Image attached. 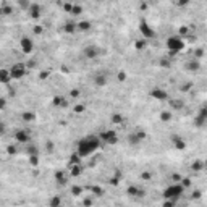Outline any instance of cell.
I'll use <instances>...</instances> for the list:
<instances>
[{
  "instance_id": "cell-1",
  "label": "cell",
  "mask_w": 207,
  "mask_h": 207,
  "mask_svg": "<svg viewBox=\"0 0 207 207\" xmlns=\"http://www.w3.org/2000/svg\"><path fill=\"white\" fill-rule=\"evenodd\" d=\"M100 139H99V136H96V134H89V136H86V138H83V139H79L78 141V144H76V154L83 159V157H88V155H91V154H94L96 150L100 147Z\"/></svg>"
},
{
  "instance_id": "cell-2",
  "label": "cell",
  "mask_w": 207,
  "mask_h": 207,
  "mask_svg": "<svg viewBox=\"0 0 207 207\" xmlns=\"http://www.w3.org/2000/svg\"><path fill=\"white\" fill-rule=\"evenodd\" d=\"M183 193H184V188H183L180 183H173V184H170V186H167V188H165L164 197H165L167 201H173V202H176V201L183 196Z\"/></svg>"
},
{
  "instance_id": "cell-3",
  "label": "cell",
  "mask_w": 207,
  "mask_h": 207,
  "mask_svg": "<svg viewBox=\"0 0 207 207\" xmlns=\"http://www.w3.org/2000/svg\"><path fill=\"white\" fill-rule=\"evenodd\" d=\"M167 49L170 53H180L183 49H184V41L181 39L180 36H170L165 42Z\"/></svg>"
},
{
  "instance_id": "cell-4",
  "label": "cell",
  "mask_w": 207,
  "mask_h": 207,
  "mask_svg": "<svg viewBox=\"0 0 207 207\" xmlns=\"http://www.w3.org/2000/svg\"><path fill=\"white\" fill-rule=\"evenodd\" d=\"M13 139L18 144H24L26 146V144L33 143V134H31V131L26 129V128H18L13 133Z\"/></svg>"
},
{
  "instance_id": "cell-5",
  "label": "cell",
  "mask_w": 207,
  "mask_h": 207,
  "mask_svg": "<svg viewBox=\"0 0 207 207\" xmlns=\"http://www.w3.org/2000/svg\"><path fill=\"white\" fill-rule=\"evenodd\" d=\"M8 71H10V76L12 79H21L26 76V73H28V68H26V65L24 63H15L12 65V68H8Z\"/></svg>"
},
{
  "instance_id": "cell-6",
  "label": "cell",
  "mask_w": 207,
  "mask_h": 207,
  "mask_svg": "<svg viewBox=\"0 0 207 207\" xmlns=\"http://www.w3.org/2000/svg\"><path fill=\"white\" fill-rule=\"evenodd\" d=\"M146 131H143V129H133L131 133L128 134V138H126V141H128V144H131V146H139L143 141L146 139Z\"/></svg>"
},
{
  "instance_id": "cell-7",
  "label": "cell",
  "mask_w": 207,
  "mask_h": 207,
  "mask_svg": "<svg viewBox=\"0 0 207 207\" xmlns=\"http://www.w3.org/2000/svg\"><path fill=\"white\" fill-rule=\"evenodd\" d=\"M100 143H105V144H117L118 143V134L115 129H105L99 134Z\"/></svg>"
},
{
  "instance_id": "cell-8",
  "label": "cell",
  "mask_w": 207,
  "mask_h": 207,
  "mask_svg": "<svg viewBox=\"0 0 207 207\" xmlns=\"http://www.w3.org/2000/svg\"><path fill=\"white\" fill-rule=\"evenodd\" d=\"M139 33L143 34V39H144V41L154 39V37L157 36V33L149 26V23H147L146 20H141V21H139Z\"/></svg>"
},
{
  "instance_id": "cell-9",
  "label": "cell",
  "mask_w": 207,
  "mask_h": 207,
  "mask_svg": "<svg viewBox=\"0 0 207 207\" xmlns=\"http://www.w3.org/2000/svg\"><path fill=\"white\" fill-rule=\"evenodd\" d=\"M100 53H102V49H100V47H97V45H94V44L86 45V47L83 49V55H84L86 58H91V60H92V58H97Z\"/></svg>"
},
{
  "instance_id": "cell-10",
  "label": "cell",
  "mask_w": 207,
  "mask_h": 207,
  "mask_svg": "<svg viewBox=\"0 0 207 207\" xmlns=\"http://www.w3.org/2000/svg\"><path fill=\"white\" fill-rule=\"evenodd\" d=\"M150 97L155 99V100H160V102L170 99V97H168V92L165 89H162V88H152V89H150Z\"/></svg>"
},
{
  "instance_id": "cell-11",
  "label": "cell",
  "mask_w": 207,
  "mask_h": 207,
  "mask_svg": "<svg viewBox=\"0 0 207 207\" xmlns=\"http://www.w3.org/2000/svg\"><path fill=\"white\" fill-rule=\"evenodd\" d=\"M20 47H21V52L23 53H31L34 50V42L31 37H21L20 39Z\"/></svg>"
},
{
  "instance_id": "cell-12",
  "label": "cell",
  "mask_w": 207,
  "mask_h": 207,
  "mask_svg": "<svg viewBox=\"0 0 207 207\" xmlns=\"http://www.w3.org/2000/svg\"><path fill=\"white\" fill-rule=\"evenodd\" d=\"M205 123H207V109L202 107V109L199 110V114L194 117V125H196L197 128H202Z\"/></svg>"
},
{
  "instance_id": "cell-13",
  "label": "cell",
  "mask_w": 207,
  "mask_h": 207,
  "mask_svg": "<svg viewBox=\"0 0 207 207\" xmlns=\"http://www.w3.org/2000/svg\"><path fill=\"white\" fill-rule=\"evenodd\" d=\"M41 12H42V8H41L39 3H31L29 8H28V13L31 15L33 20H39V18H41Z\"/></svg>"
},
{
  "instance_id": "cell-14",
  "label": "cell",
  "mask_w": 207,
  "mask_h": 207,
  "mask_svg": "<svg viewBox=\"0 0 207 207\" xmlns=\"http://www.w3.org/2000/svg\"><path fill=\"white\" fill-rule=\"evenodd\" d=\"M92 81H94V84H96L97 88H104L109 83V78H107L105 73H99V74H96V76L92 78Z\"/></svg>"
},
{
  "instance_id": "cell-15",
  "label": "cell",
  "mask_w": 207,
  "mask_h": 207,
  "mask_svg": "<svg viewBox=\"0 0 207 207\" xmlns=\"http://www.w3.org/2000/svg\"><path fill=\"white\" fill-rule=\"evenodd\" d=\"M126 193L129 194V196H133V197H143L144 194H146V191L144 189H141L139 186H134V184H131V186H128V189H126Z\"/></svg>"
},
{
  "instance_id": "cell-16",
  "label": "cell",
  "mask_w": 207,
  "mask_h": 207,
  "mask_svg": "<svg viewBox=\"0 0 207 207\" xmlns=\"http://www.w3.org/2000/svg\"><path fill=\"white\" fill-rule=\"evenodd\" d=\"M12 76H10V71L8 68H0V83L2 84H10Z\"/></svg>"
},
{
  "instance_id": "cell-17",
  "label": "cell",
  "mask_w": 207,
  "mask_h": 207,
  "mask_svg": "<svg viewBox=\"0 0 207 207\" xmlns=\"http://www.w3.org/2000/svg\"><path fill=\"white\" fill-rule=\"evenodd\" d=\"M52 105L53 107H67L68 105V100L65 99L63 96H55L52 99Z\"/></svg>"
},
{
  "instance_id": "cell-18",
  "label": "cell",
  "mask_w": 207,
  "mask_h": 207,
  "mask_svg": "<svg viewBox=\"0 0 207 207\" xmlns=\"http://www.w3.org/2000/svg\"><path fill=\"white\" fill-rule=\"evenodd\" d=\"M172 143H173V146H175L178 150H183V149L186 147V143H184V139H183L181 136H173V138H172Z\"/></svg>"
},
{
  "instance_id": "cell-19",
  "label": "cell",
  "mask_w": 207,
  "mask_h": 207,
  "mask_svg": "<svg viewBox=\"0 0 207 207\" xmlns=\"http://www.w3.org/2000/svg\"><path fill=\"white\" fill-rule=\"evenodd\" d=\"M199 68H201V62L196 60V58H193L186 63V70H189V71H197Z\"/></svg>"
},
{
  "instance_id": "cell-20",
  "label": "cell",
  "mask_w": 207,
  "mask_h": 207,
  "mask_svg": "<svg viewBox=\"0 0 207 207\" xmlns=\"http://www.w3.org/2000/svg\"><path fill=\"white\" fill-rule=\"evenodd\" d=\"M67 175H65V170H58L55 172V181H57L58 184H67Z\"/></svg>"
},
{
  "instance_id": "cell-21",
  "label": "cell",
  "mask_w": 207,
  "mask_h": 207,
  "mask_svg": "<svg viewBox=\"0 0 207 207\" xmlns=\"http://www.w3.org/2000/svg\"><path fill=\"white\" fill-rule=\"evenodd\" d=\"M26 155L29 157V155H39V150H37V147L34 146V143H29V144H26Z\"/></svg>"
},
{
  "instance_id": "cell-22",
  "label": "cell",
  "mask_w": 207,
  "mask_h": 207,
  "mask_svg": "<svg viewBox=\"0 0 207 207\" xmlns=\"http://www.w3.org/2000/svg\"><path fill=\"white\" fill-rule=\"evenodd\" d=\"M76 29L78 31H83V33H86L91 29V21H78L76 23Z\"/></svg>"
},
{
  "instance_id": "cell-23",
  "label": "cell",
  "mask_w": 207,
  "mask_h": 207,
  "mask_svg": "<svg viewBox=\"0 0 207 207\" xmlns=\"http://www.w3.org/2000/svg\"><path fill=\"white\" fill-rule=\"evenodd\" d=\"M65 33H68V34H73V33H76L78 29H76V23H73V21H68L67 24H65Z\"/></svg>"
},
{
  "instance_id": "cell-24",
  "label": "cell",
  "mask_w": 207,
  "mask_h": 207,
  "mask_svg": "<svg viewBox=\"0 0 207 207\" xmlns=\"http://www.w3.org/2000/svg\"><path fill=\"white\" fill-rule=\"evenodd\" d=\"M50 207H62V197L60 196H52L50 201H49Z\"/></svg>"
},
{
  "instance_id": "cell-25",
  "label": "cell",
  "mask_w": 207,
  "mask_h": 207,
  "mask_svg": "<svg viewBox=\"0 0 207 207\" xmlns=\"http://www.w3.org/2000/svg\"><path fill=\"white\" fill-rule=\"evenodd\" d=\"M89 189H91V194H94V196H102L104 194V188H100L97 184H92Z\"/></svg>"
},
{
  "instance_id": "cell-26",
  "label": "cell",
  "mask_w": 207,
  "mask_h": 207,
  "mask_svg": "<svg viewBox=\"0 0 207 207\" xmlns=\"http://www.w3.org/2000/svg\"><path fill=\"white\" fill-rule=\"evenodd\" d=\"M146 45H147V41H144V39H138L136 42H134V47H136V50H144L146 49Z\"/></svg>"
},
{
  "instance_id": "cell-27",
  "label": "cell",
  "mask_w": 207,
  "mask_h": 207,
  "mask_svg": "<svg viewBox=\"0 0 207 207\" xmlns=\"http://www.w3.org/2000/svg\"><path fill=\"white\" fill-rule=\"evenodd\" d=\"M191 168H193L194 172H201L202 168H204V162L202 160H194L193 165H191Z\"/></svg>"
},
{
  "instance_id": "cell-28",
  "label": "cell",
  "mask_w": 207,
  "mask_h": 207,
  "mask_svg": "<svg viewBox=\"0 0 207 207\" xmlns=\"http://www.w3.org/2000/svg\"><path fill=\"white\" fill-rule=\"evenodd\" d=\"M125 121V118L121 117L120 114H115V115H112V123H115V125H121Z\"/></svg>"
},
{
  "instance_id": "cell-29",
  "label": "cell",
  "mask_w": 207,
  "mask_h": 207,
  "mask_svg": "<svg viewBox=\"0 0 207 207\" xmlns=\"http://www.w3.org/2000/svg\"><path fill=\"white\" fill-rule=\"evenodd\" d=\"M71 165H81V157L74 152L73 155H71V160H70V167Z\"/></svg>"
},
{
  "instance_id": "cell-30",
  "label": "cell",
  "mask_w": 207,
  "mask_h": 207,
  "mask_svg": "<svg viewBox=\"0 0 207 207\" xmlns=\"http://www.w3.org/2000/svg\"><path fill=\"white\" fill-rule=\"evenodd\" d=\"M21 118H23L24 121H34V118H36V115L33 114V112H24V114L21 115Z\"/></svg>"
},
{
  "instance_id": "cell-31",
  "label": "cell",
  "mask_w": 207,
  "mask_h": 207,
  "mask_svg": "<svg viewBox=\"0 0 207 207\" xmlns=\"http://www.w3.org/2000/svg\"><path fill=\"white\" fill-rule=\"evenodd\" d=\"M7 154H8V155H15V154H18L16 146H15V144H8V146H7Z\"/></svg>"
},
{
  "instance_id": "cell-32",
  "label": "cell",
  "mask_w": 207,
  "mask_h": 207,
  "mask_svg": "<svg viewBox=\"0 0 207 207\" xmlns=\"http://www.w3.org/2000/svg\"><path fill=\"white\" fill-rule=\"evenodd\" d=\"M70 168H71V175H73V176H76V175H79V173L83 172L81 165H71Z\"/></svg>"
},
{
  "instance_id": "cell-33",
  "label": "cell",
  "mask_w": 207,
  "mask_h": 207,
  "mask_svg": "<svg viewBox=\"0 0 207 207\" xmlns=\"http://www.w3.org/2000/svg\"><path fill=\"white\" fill-rule=\"evenodd\" d=\"M31 167H39V155H29Z\"/></svg>"
},
{
  "instance_id": "cell-34",
  "label": "cell",
  "mask_w": 207,
  "mask_h": 207,
  "mask_svg": "<svg viewBox=\"0 0 207 207\" xmlns=\"http://www.w3.org/2000/svg\"><path fill=\"white\" fill-rule=\"evenodd\" d=\"M160 120L162 121H170L172 120V114H170V112H167V110H164L160 114Z\"/></svg>"
},
{
  "instance_id": "cell-35",
  "label": "cell",
  "mask_w": 207,
  "mask_h": 207,
  "mask_svg": "<svg viewBox=\"0 0 207 207\" xmlns=\"http://www.w3.org/2000/svg\"><path fill=\"white\" fill-rule=\"evenodd\" d=\"M81 12H83V7H81V5H74V3H73L71 15H74V16H76V15H81Z\"/></svg>"
},
{
  "instance_id": "cell-36",
  "label": "cell",
  "mask_w": 207,
  "mask_h": 207,
  "mask_svg": "<svg viewBox=\"0 0 207 207\" xmlns=\"http://www.w3.org/2000/svg\"><path fill=\"white\" fill-rule=\"evenodd\" d=\"M83 193V188L81 186H76V184H74L73 188H71V194H74V196H79Z\"/></svg>"
},
{
  "instance_id": "cell-37",
  "label": "cell",
  "mask_w": 207,
  "mask_h": 207,
  "mask_svg": "<svg viewBox=\"0 0 207 207\" xmlns=\"http://www.w3.org/2000/svg\"><path fill=\"white\" fill-rule=\"evenodd\" d=\"M117 78H118V81H125V79H126V73H125V71H120V73L117 74Z\"/></svg>"
},
{
  "instance_id": "cell-38",
  "label": "cell",
  "mask_w": 207,
  "mask_h": 207,
  "mask_svg": "<svg viewBox=\"0 0 207 207\" xmlns=\"http://www.w3.org/2000/svg\"><path fill=\"white\" fill-rule=\"evenodd\" d=\"M63 10H67L68 13H71V8H73V3H63Z\"/></svg>"
},
{
  "instance_id": "cell-39",
  "label": "cell",
  "mask_w": 207,
  "mask_h": 207,
  "mask_svg": "<svg viewBox=\"0 0 207 207\" xmlns=\"http://www.w3.org/2000/svg\"><path fill=\"white\" fill-rule=\"evenodd\" d=\"M83 205H84V207H91V205H92V199H91V197H86V199H84V202H83Z\"/></svg>"
},
{
  "instance_id": "cell-40",
  "label": "cell",
  "mask_w": 207,
  "mask_h": 207,
  "mask_svg": "<svg viewBox=\"0 0 207 207\" xmlns=\"http://www.w3.org/2000/svg\"><path fill=\"white\" fill-rule=\"evenodd\" d=\"M150 178H152V175H150V173H147V172L141 173V180H150Z\"/></svg>"
},
{
  "instance_id": "cell-41",
  "label": "cell",
  "mask_w": 207,
  "mask_h": 207,
  "mask_svg": "<svg viewBox=\"0 0 207 207\" xmlns=\"http://www.w3.org/2000/svg\"><path fill=\"white\" fill-rule=\"evenodd\" d=\"M189 89H191V83H188V84H183V86H181V91H183V92H188Z\"/></svg>"
},
{
  "instance_id": "cell-42",
  "label": "cell",
  "mask_w": 207,
  "mask_h": 207,
  "mask_svg": "<svg viewBox=\"0 0 207 207\" xmlns=\"http://www.w3.org/2000/svg\"><path fill=\"white\" fill-rule=\"evenodd\" d=\"M162 207H175V202L173 201H167L165 199V202H164V205Z\"/></svg>"
},
{
  "instance_id": "cell-43",
  "label": "cell",
  "mask_w": 207,
  "mask_h": 207,
  "mask_svg": "<svg viewBox=\"0 0 207 207\" xmlns=\"http://www.w3.org/2000/svg\"><path fill=\"white\" fill-rule=\"evenodd\" d=\"M74 112H76V114H81V112H84V105H76V107H74Z\"/></svg>"
},
{
  "instance_id": "cell-44",
  "label": "cell",
  "mask_w": 207,
  "mask_h": 207,
  "mask_svg": "<svg viewBox=\"0 0 207 207\" xmlns=\"http://www.w3.org/2000/svg\"><path fill=\"white\" fill-rule=\"evenodd\" d=\"M160 63H162V67H170V60H167V58H164Z\"/></svg>"
},
{
  "instance_id": "cell-45",
  "label": "cell",
  "mask_w": 207,
  "mask_h": 207,
  "mask_svg": "<svg viewBox=\"0 0 207 207\" xmlns=\"http://www.w3.org/2000/svg\"><path fill=\"white\" fill-rule=\"evenodd\" d=\"M3 133H5V123L0 121V134H3Z\"/></svg>"
},
{
  "instance_id": "cell-46",
  "label": "cell",
  "mask_w": 207,
  "mask_h": 207,
  "mask_svg": "<svg viewBox=\"0 0 207 207\" xmlns=\"http://www.w3.org/2000/svg\"><path fill=\"white\" fill-rule=\"evenodd\" d=\"M5 105H7V100L2 97V99H0V109H5Z\"/></svg>"
},
{
  "instance_id": "cell-47",
  "label": "cell",
  "mask_w": 207,
  "mask_h": 207,
  "mask_svg": "<svg viewBox=\"0 0 207 207\" xmlns=\"http://www.w3.org/2000/svg\"><path fill=\"white\" fill-rule=\"evenodd\" d=\"M34 33H36V34H41V33H42V28H41V26H36V28H34Z\"/></svg>"
},
{
  "instance_id": "cell-48",
  "label": "cell",
  "mask_w": 207,
  "mask_h": 207,
  "mask_svg": "<svg viewBox=\"0 0 207 207\" xmlns=\"http://www.w3.org/2000/svg\"><path fill=\"white\" fill-rule=\"evenodd\" d=\"M47 76H49V73H47V71L41 73V79H47Z\"/></svg>"
},
{
  "instance_id": "cell-49",
  "label": "cell",
  "mask_w": 207,
  "mask_h": 207,
  "mask_svg": "<svg viewBox=\"0 0 207 207\" xmlns=\"http://www.w3.org/2000/svg\"><path fill=\"white\" fill-rule=\"evenodd\" d=\"M193 197H196V199H199V197H201V191H194Z\"/></svg>"
},
{
  "instance_id": "cell-50",
  "label": "cell",
  "mask_w": 207,
  "mask_h": 207,
  "mask_svg": "<svg viewBox=\"0 0 207 207\" xmlns=\"http://www.w3.org/2000/svg\"><path fill=\"white\" fill-rule=\"evenodd\" d=\"M71 96H79V91H76V89H73V92H71Z\"/></svg>"
},
{
  "instance_id": "cell-51",
  "label": "cell",
  "mask_w": 207,
  "mask_h": 207,
  "mask_svg": "<svg viewBox=\"0 0 207 207\" xmlns=\"http://www.w3.org/2000/svg\"><path fill=\"white\" fill-rule=\"evenodd\" d=\"M47 149H49V150H53V144L49 143V144H47Z\"/></svg>"
},
{
  "instance_id": "cell-52",
  "label": "cell",
  "mask_w": 207,
  "mask_h": 207,
  "mask_svg": "<svg viewBox=\"0 0 207 207\" xmlns=\"http://www.w3.org/2000/svg\"><path fill=\"white\" fill-rule=\"evenodd\" d=\"M0 15H2V5H0Z\"/></svg>"
}]
</instances>
